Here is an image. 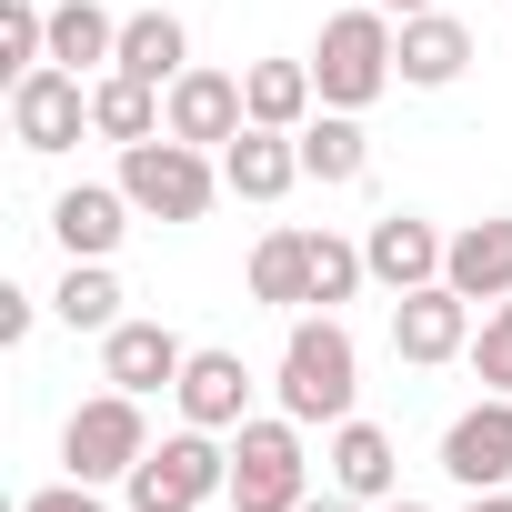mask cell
<instances>
[{
	"label": "cell",
	"mask_w": 512,
	"mask_h": 512,
	"mask_svg": "<svg viewBox=\"0 0 512 512\" xmlns=\"http://www.w3.org/2000/svg\"><path fill=\"white\" fill-rule=\"evenodd\" d=\"M282 412L312 432V422H352V392H362V342L342 332V312H302L292 342H282Z\"/></svg>",
	"instance_id": "obj_1"
},
{
	"label": "cell",
	"mask_w": 512,
	"mask_h": 512,
	"mask_svg": "<svg viewBox=\"0 0 512 512\" xmlns=\"http://www.w3.org/2000/svg\"><path fill=\"white\" fill-rule=\"evenodd\" d=\"M392 41H402V21L392 11H332L322 21V41H312V81H322V111H372L402 71H392Z\"/></svg>",
	"instance_id": "obj_2"
},
{
	"label": "cell",
	"mask_w": 512,
	"mask_h": 512,
	"mask_svg": "<svg viewBox=\"0 0 512 512\" xmlns=\"http://www.w3.org/2000/svg\"><path fill=\"white\" fill-rule=\"evenodd\" d=\"M312 502V452L292 412H251L231 432V512H302Z\"/></svg>",
	"instance_id": "obj_3"
},
{
	"label": "cell",
	"mask_w": 512,
	"mask_h": 512,
	"mask_svg": "<svg viewBox=\"0 0 512 512\" xmlns=\"http://www.w3.org/2000/svg\"><path fill=\"white\" fill-rule=\"evenodd\" d=\"M121 492H131V512H201V502L231 492V442L201 432V422H181L171 442H151V452L131 462Z\"/></svg>",
	"instance_id": "obj_4"
},
{
	"label": "cell",
	"mask_w": 512,
	"mask_h": 512,
	"mask_svg": "<svg viewBox=\"0 0 512 512\" xmlns=\"http://www.w3.org/2000/svg\"><path fill=\"white\" fill-rule=\"evenodd\" d=\"M121 191H131V211H151V221H201L211 191H221V171H211V151L151 131V141L121 151Z\"/></svg>",
	"instance_id": "obj_5"
},
{
	"label": "cell",
	"mask_w": 512,
	"mask_h": 512,
	"mask_svg": "<svg viewBox=\"0 0 512 512\" xmlns=\"http://www.w3.org/2000/svg\"><path fill=\"white\" fill-rule=\"evenodd\" d=\"M141 452H151L141 392H91V402L61 422V472H71V482H131Z\"/></svg>",
	"instance_id": "obj_6"
},
{
	"label": "cell",
	"mask_w": 512,
	"mask_h": 512,
	"mask_svg": "<svg viewBox=\"0 0 512 512\" xmlns=\"http://www.w3.org/2000/svg\"><path fill=\"white\" fill-rule=\"evenodd\" d=\"M161 131L171 141H191V151H231L241 131H251V101H241V71H181L171 91H161Z\"/></svg>",
	"instance_id": "obj_7"
},
{
	"label": "cell",
	"mask_w": 512,
	"mask_h": 512,
	"mask_svg": "<svg viewBox=\"0 0 512 512\" xmlns=\"http://www.w3.org/2000/svg\"><path fill=\"white\" fill-rule=\"evenodd\" d=\"M81 131H91V81H81V71L41 61L31 81H11V141H21V151L51 161V151H71Z\"/></svg>",
	"instance_id": "obj_8"
},
{
	"label": "cell",
	"mask_w": 512,
	"mask_h": 512,
	"mask_svg": "<svg viewBox=\"0 0 512 512\" xmlns=\"http://www.w3.org/2000/svg\"><path fill=\"white\" fill-rule=\"evenodd\" d=\"M442 472L462 492H502L512 482V392H482L472 412L442 422Z\"/></svg>",
	"instance_id": "obj_9"
},
{
	"label": "cell",
	"mask_w": 512,
	"mask_h": 512,
	"mask_svg": "<svg viewBox=\"0 0 512 512\" xmlns=\"http://www.w3.org/2000/svg\"><path fill=\"white\" fill-rule=\"evenodd\" d=\"M392 352L422 362V372H432V362H462V352H472V302H462L452 282L402 292V302H392Z\"/></svg>",
	"instance_id": "obj_10"
},
{
	"label": "cell",
	"mask_w": 512,
	"mask_h": 512,
	"mask_svg": "<svg viewBox=\"0 0 512 512\" xmlns=\"http://www.w3.org/2000/svg\"><path fill=\"white\" fill-rule=\"evenodd\" d=\"M181 362H191V342L171 332V322H111L101 332V382L111 392H181Z\"/></svg>",
	"instance_id": "obj_11"
},
{
	"label": "cell",
	"mask_w": 512,
	"mask_h": 512,
	"mask_svg": "<svg viewBox=\"0 0 512 512\" xmlns=\"http://www.w3.org/2000/svg\"><path fill=\"white\" fill-rule=\"evenodd\" d=\"M442 251H452V241H442L422 211H382V221H372V241H362V262H372V282L402 302V292L442 282Z\"/></svg>",
	"instance_id": "obj_12"
},
{
	"label": "cell",
	"mask_w": 512,
	"mask_h": 512,
	"mask_svg": "<svg viewBox=\"0 0 512 512\" xmlns=\"http://www.w3.org/2000/svg\"><path fill=\"white\" fill-rule=\"evenodd\" d=\"M121 231H131V191H121V181H71V191L51 201V241L71 251V262H111Z\"/></svg>",
	"instance_id": "obj_13"
},
{
	"label": "cell",
	"mask_w": 512,
	"mask_h": 512,
	"mask_svg": "<svg viewBox=\"0 0 512 512\" xmlns=\"http://www.w3.org/2000/svg\"><path fill=\"white\" fill-rule=\"evenodd\" d=\"M442 282L462 292V302H512V211H492V221H462L452 231V251H442Z\"/></svg>",
	"instance_id": "obj_14"
},
{
	"label": "cell",
	"mask_w": 512,
	"mask_h": 512,
	"mask_svg": "<svg viewBox=\"0 0 512 512\" xmlns=\"http://www.w3.org/2000/svg\"><path fill=\"white\" fill-rule=\"evenodd\" d=\"M392 71H402L412 91H452V81L472 71V31H462L452 11H412L402 41H392Z\"/></svg>",
	"instance_id": "obj_15"
},
{
	"label": "cell",
	"mask_w": 512,
	"mask_h": 512,
	"mask_svg": "<svg viewBox=\"0 0 512 512\" xmlns=\"http://www.w3.org/2000/svg\"><path fill=\"white\" fill-rule=\"evenodd\" d=\"M181 422H201V432H241V422H251V372H241V352H191V362H181Z\"/></svg>",
	"instance_id": "obj_16"
},
{
	"label": "cell",
	"mask_w": 512,
	"mask_h": 512,
	"mask_svg": "<svg viewBox=\"0 0 512 512\" xmlns=\"http://www.w3.org/2000/svg\"><path fill=\"white\" fill-rule=\"evenodd\" d=\"M332 492H352V502H392V482H402V452H392V432L382 422H332Z\"/></svg>",
	"instance_id": "obj_17"
},
{
	"label": "cell",
	"mask_w": 512,
	"mask_h": 512,
	"mask_svg": "<svg viewBox=\"0 0 512 512\" xmlns=\"http://www.w3.org/2000/svg\"><path fill=\"white\" fill-rule=\"evenodd\" d=\"M292 181H302V141H292V131H262V121H251V131L221 151V191H231V201H282Z\"/></svg>",
	"instance_id": "obj_18"
},
{
	"label": "cell",
	"mask_w": 512,
	"mask_h": 512,
	"mask_svg": "<svg viewBox=\"0 0 512 512\" xmlns=\"http://www.w3.org/2000/svg\"><path fill=\"white\" fill-rule=\"evenodd\" d=\"M111 71H131V81L171 91V81L191 71V31H181V11H131V21H121V61H111Z\"/></svg>",
	"instance_id": "obj_19"
},
{
	"label": "cell",
	"mask_w": 512,
	"mask_h": 512,
	"mask_svg": "<svg viewBox=\"0 0 512 512\" xmlns=\"http://www.w3.org/2000/svg\"><path fill=\"white\" fill-rule=\"evenodd\" d=\"M292 141H302V181H322V191H342V181H362V171H372L362 111H312Z\"/></svg>",
	"instance_id": "obj_20"
},
{
	"label": "cell",
	"mask_w": 512,
	"mask_h": 512,
	"mask_svg": "<svg viewBox=\"0 0 512 512\" xmlns=\"http://www.w3.org/2000/svg\"><path fill=\"white\" fill-rule=\"evenodd\" d=\"M241 101H251L262 131H302L312 101H322V81H312V61H251L241 71Z\"/></svg>",
	"instance_id": "obj_21"
},
{
	"label": "cell",
	"mask_w": 512,
	"mask_h": 512,
	"mask_svg": "<svg viewBox=\"0 0 512 512\" xmlns=\"http://www.w3.org/2000/svg\"><path fill=\"white\" fill-rule=\"evenodd\" d=\"M51 61L81 71V81L111 71V61H121V21L101 11V0H61V11H51Z\"/></svg>",
	"instance_id": "obj_22"
},
{
	"label": "cell",
	"mask_w": 512,
	"mask_h": 512,
	"mask_svg": "<svg viewBox=\"0 0 512 512\" xmlns=\"http://www.w3.org/2000/svg\"><path fill=\"white\" fill-rule=\"evenodd\" d=\"M251 302H272V312L312 302V231H262V251H251Z\"/></svg>",
	"instance_id": "obj_23"
},
{
	"label": "cell",
	"mask_w": 512,
	"mask_h": 512,
	"mask_svg": "<svg viewBox=\"0 0 512 512\" xmlns=\"http://www.w3.org/2000/svg\"><path fill=\"white\" fill-rule=\"evenodd\" d=\"M91 131H101V141H121V151H131V141H151V131H161V91H151V81H131V71H101V81H91Z\"/></svg>",
	"instance_id": "obj_24"
},
{
	"label": "cell",
	"mask_w": 512,
	"mask_h": 512,
	"mask_svg": "<svg viewBox=\"0 0 512 512\" xmlns=\"http://www.w3.org/2000/svg\"><path fill=\"white\" fill-rule=\"evenodd\" d=\"M51 312H61L71 332H111V322H121V282H111V262H71L61 292H51Z\"/></svg>",
	"instance_id": "obj_25"
},
{
	"label": "cell",
	"mask_w": 512,
	"mask_h": 512,
	"mask_svg": "<svg viewBox=\"0 0 512 512\" xmlns=\"http://www.w3.org/2000/svg\"><path fill=\"white\" fill-rule=\"evenodd\" d=\"M41 61H51V11H41V0H0V71L31 81Z\"/></svg>",
	"instance_id": "obj_26"
},
{
	"label": "cell",
	"mask_w": 512,
	"mask_h": 512,
	"mask_svg": "<svg viewBox=\"0 0 512 512\" xmlns=\"http://www.w3.org/2000/svg\"><path fill=\"white\" fill-rule=\"evenodd\" d=\"M362 282H372L362 241H332V231H312V302H322V312H342V302H352Z\"/></svg>",
	"instance_id": "obj_27"
},
{
	"label": "cell",
	"mask_w": 512,
	"mask_h": 512,
	"mask_svg": "<svg viewBox=\"0 0 512 512\" xmlns=\"http://www.w3.org/2000/svg\"><path fill=\"white\" fill-rule=\"evenodd\" d=\"M472 372H482V392H512V302H492L482 312V332H472V352H462Z\"/></svg>",
	"instance_id": "obj_28"
},
{
	"label": "cell",
	"mask_w": 512,
	"mask_h": 512,
	"mask_svg": "<svg viewBox=\"0 0 512 512\" xmlns=\"http://www.w3.org/2000/svg\"><path fill=\"white\" fill-rule=\"evenodd\" d=\"M21 512H111V502H101V482H51V492H31Z\"/></svg>",
	"instance_id": "obj_29"
},
{
	"label": "cell",
	"mask_w": 512,
	"mask_h": 512,
	"mask_svg": "<svg viewBox=\"0 0 512 512\" xmlns=\"http://www.w3.org/2000/svg\"><path fill=\"white\" fill-rule=\"evenodd\" d=\"M31 322H41L31 292H0V342H31Z\"/></svg>",
	"instance_id": "obj_30"
},
{
	"label": "cell",
	"mask_w": 512,
	"mask_h": 512,
	"mask_svg": "<svg viewBox=\"0 0 512 512\" xmlns=\"http://www.w3.org/2000/svg\"><path fill=\"white\" fill-rule=\"evenodd\" d=\"M302 512H362V502H352V492H312Z\"/></svg>",
	"instance_id": "obj_31"
},
{
	"label": "cell",
	"mask_w": 512,
	"mask_h": 512,
	"mask_svg": "<svg viewBox=\"0 0 512 512\" xmlns=\"http://www.w3.org/2000/svg\"><path fill=\"white\" fill-rule=\"evenodd\" d=\"M372 11H392V21H412V11H442V0H372Z\"/></svg>",
	"instance_id": "obj_32"
},
{
	"label": "cell",
	"mask_w": 512,
	"mask_h": 512,
	"mask_svg": "<svg viewBox=\"0 0 512 512\" xmlns=\"http://www.w3.org/2000/svg\"><path fill=\"white\" fill-rule=\"evenodd\" d=\"M472 512H512V482L502 492H472Z\"/></svg>",
	"instance_id": "obj_33"
},
{
	"label": "cell",
	"mask_w": 512,
	"mask_h": 512,
	"mask_svg": "<svg viewBox=\"0 0 512 512\" xmlns=\"http://www.w3.org/2000/svg\"><path fill=\"white\" fill-rule=\"evenodd\" d=\"M382 512H422V502H382Z\"/></svg>",
	"instance_id": "obj_34"
}]
</instances>
